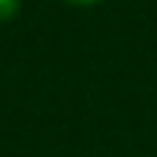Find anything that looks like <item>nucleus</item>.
<instances>
[{
	"mask_svg": "<svg viewBox=\"0 0 157 157\" xmlns=\"http://www.w3.org/2000/svg\"><path fill=\"white\" fill-rule=\"evenodd\" d=\"M23 10V0H0V26L3 23H13Z\"/></svg>",
	"mask_w": 157,
	"mask_h": 157,
	"instance_id": "f257e3e1",
	"label": "nucleus"
},
{
	"mask_svg": "<svg viewBox=\"0 0 157 157\" xmlns=\"http://www.w3.org/2000/svg\"><path fill=\"white\" fill-rule=\"evenodd\" d=\"M61 3H67V6H96L103 0H61Z\"/></svg>",
	"mask_w": 157,
	"mask_h": 157,
	"instance_id": "f03ea898",
	"label": "nucleus"
}]
</instances>
